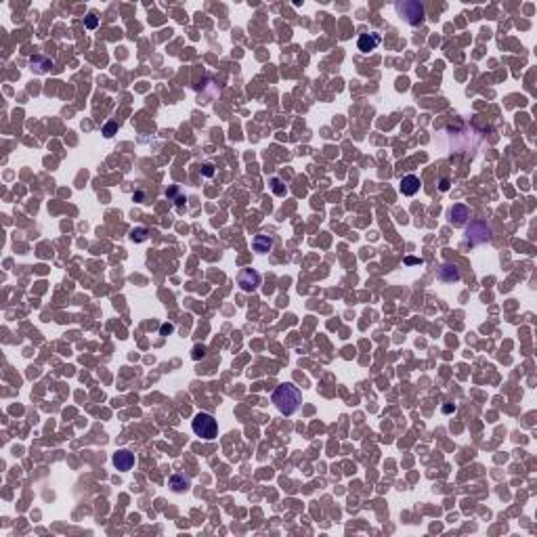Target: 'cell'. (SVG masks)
<instances>
[{
  "label": "cell",
  "mask_w": 537,
  "mask_h": 537,
  "mask_svg": "<svg viewBox=\"0 0 537 537\" xmlns=\"http://www.w3.org/2000/svg\"><path fill=\"white\" fill-rule=\"evenodd\" d=\"M451 412H455L453 405H443V414H451Z\"/></svg>",
  "instance_id": "obj_23"
},
{
  "label": "cell",
  "mask_w": 537,
  "mask_h": 537,
  "mask_svg": "<svg viewBox=\"0 0 537 537\" xmlns=\"http://www.w3.org/2000/svg\"><path fill=\"white\" fill-rule=\"evenodd\" d=\"M437 277L441 279L443 284H455V282H460L462 273H460V266H458V264H453V262H443L441 268H439V273H437Z\"/></svg>",
  "instance_id": "obj_6"
},
{
  "label": "cell",
  "mask_w": 537,
  "mask_h": 537,
  "mask_svg": "<svg viewBox=\"0 0 537 537\" xmlns=\"http://www.w3.org/2000/svg\"><path fill=\"white\" fill-rule=\"evenodd\" d=\"M204 357V346H195V351H193V359H200Z\"/></svg>",
  "instance_id": "obj_20"
},
{
  "label": "cell",
  "mask_w": 537,
  "mask_h": 537,
  "mask_svg": "<svg viewBox=\"0 0 537 537\" xmlns=\"http://www.w3.org/2000/svg\"><path fill=\"white\" fill-rule=\"evenodd\" d=\"M115 132H118V124H115V122H107V124L103 126V135L105 137H113Z\"/></svg>",
  "instance_id": "obj_17"
},
{
  "label": "cell",
  "mask_w": 537,
  "mask_h": 537,
  "mask_svg": "<svg viewBox=\"0 0 537 537\" xmlns=\"http://www.w3.org/2000/svg\"><path fill=\"white\" fill-rule=\"evenodd\" d=\"M420 179L416 177V174H407V177L401 179V193L403 195H416L420 191Z\"/></svg>",
  "instance_id": "obj_11"
},
{
  "label": "cell",
  "mask_w": 537,
  "mask_h": 537,
  "mask_svg": "<svg viewBox=\"0 0 537 537\" xmlns=\"http://www.w3.org/2000/svg\"><path fill=\"white\" fill-rule=\"evenodd\" d=\"M113 466L118 470L126 472V470H130L132 466H135V455L128 451V449H120V451H115L113 453Z\"/></svg>",
  "instance_id": "obj_8"
},
{
  "label": "cell",
  "mask_w": 537,
  "mask_h": 537,
  "mask_svg": "<svg viewBox=\"0 0 537 537\" xmlns=\"http://www.w3.org/2000/svg\"><path fill=\"white\" fill-rule=\"evenodd\" d=\"M271 189H273L275 195H286V185L282 183V179H277V177L271 179Z\"/></svg>",
  "instance_id": "obj_15"
},
{
  "label": "cell",
  "mask_w": 537,
  "mask_h": 537,
  "mask_svg": "<svg viewBox=\"0 0 537 537\" xmlns=\"http://www.w3.org/2000/svg\"><path fill=\"white\" fill-rule=\"evenodd\" d=\"M84 26H86L88 30H95V28L99 26V19H97V15H95V13H88V15H86V19H84Z\"/></svg>",
  "instance_id": "obj_16"
},
{
  "label": "cell",
  "mask_w": 537,
  "mask_h": 537,
  "mask_svg": "<svg viewBox=\"0 0 537 537\" xmlns=\"http://www.w3.org/2000/svg\"><path fill=\"white\" fill-rule=\"evenodd\" d=\"M468 218H470V210H468V206L455 204V206L449 210V223H451L453 227H464L466 223H468Z\"/></svg>",
  "instance_id": "obj_7"
},
{
  "label": "cell",
  "mask_w": 537,
  "mask_h": 537,
  "mask_svg": "<svg viewBox=\"0 0 537 537\" xmlns=\"http://www.w3.org/2000/svg\"><path fill=\"white\" fill-rule=\"evenodd\" d=\"M191 428H193V433L200 437V439H206V441H212L218 433V424H216V420L214 416H210V414H204L200 412L195 418H193V422H191Z\"/></svg>",
  "instance_id": "obj_4"
},
{
  "label": "cell",
  "mask_w": 537,
  "mask_h": 537,
  "mask_svg": "<svg viewBox=\"0 0 537 537\" xmlns=\"http://www.w3.org/2000/svg\"><path fill=\"white\" fill-rule=\"evenodd\" d=\"M172 332H174V325H172V323H164V325L160 328V334H162V336H168V334H172Z\"/></svg>",
  "instance_id": "obj_18"
},
{
  "label": "cell",
  "mask_w": 537,
  "mask_h": 537,
  "mask_svg": "<svg viewBox=\"0 0 537 537\" xmlns=\"http://www.w3.org/2000/svg\"><path fill=\"white\" fill-rule=\"evenodd\" d=\"M147 237H149L147 227H135V229L130 231V239H132L135 243H141V241H145Z\"/></svg>",
  "instance_id": "obj_14"
},
{
  "label": "cell",
  "mask_w": 537,
  "mask_h": 537,
  "mask_svg": "<svg viewBox=\"0 0 537 537\" xmlns=\"http://www.w3.org/2000/svg\"><path fill=\"white\" fill-rule=\"evenodd\" d=\"M30 65H32V72H36V74H46V72H51V69L55 67V61L49 59V57L34 55V57H30Z\"/></svg>",
  "instance_id": "obj_9"
},
{
  "label": "cell",
  "mask_w": 537,
  "mask_h": 537,
  "mask_svg": "<svg viewBox=\"0 0 537 537\" xmlns=\"http://www.w3.org/2000/svg\"><path fill=\"white\" fill-rule=\"evenodd\" d=\"M380 44V34H361L359 40H357V46L361 53H369L373 51L376 46Z\"/></svg>",
  "instance_id": "obj_10"
},
{
  "label": "cell",
  "mask_w": 537,
  "mask_h": 537,
  "mask_svg": "<svg viewBox=\"0 0 537 537\" xmlns=\"http://www.w3.org/2000/svg\"><path fill=\"white\" fill-rule=\"evenodd\" d=\"M252 246H254V252L266 254V252H271V248H273V237H268V235H264V233H260V235L254 237Z\"/></svg>",
  "instance_id": "obj_12"
},
{
  "label": "cell",
  "mask_w": 537,
  "mask_h": 537,
  "mask_svg": "<svg viewBox=\"0 0 537 537\" xmlns=\"http://www.w3.org/2000/svg\"><path fill=\"white\" fill-rule=\"evenodd\" d=\"M491 237H493L491 227L487 223H483V220H472L468 225V229H466L464 241H466V246H483V243L491 241Z\"/></svg>",
  "instance_id": "obj_3"
},
{
  "label": "cell",
  "mask_w": 537,
  "mask_h": 537,
  "mask_svg": "<svg viewBox=\"0 0 537 537\" xmlns=\"http://www.w3.org/2000/svg\"><path fill=\"white\" fill-rule=\"evenodd\" d=\"M273 403L284 416H292L298 412V407L302 403V392L294 384H279L273 390Z\"/></svg>",
  "instance_id": "obj_1"
},
{
  "label": "cell",
  "mask_w": 537,
  "mask_h": 537,
  "mask_svg": "<svg viewBox=\"0 0 537 537\" xmlns=\"http://www.w3.org/2000/svg\"><path fill=\"white\" fill-rule=\"evenodd\" d=\"M439 189H441V191H447V189H449V179H441Z\"/></svg>",
  "instance_id": "obj_21"
},
{
  "label": "cell",
  "mask_w": 537,
  "mask_h": 537,
  "mask_svg": "<svg viewBox=\"0 0 537 537\" xmlns=\"http://www.w3.org/2000/svg\"><path fill=\"white\" fill-rule=\"evenodd\" d=\"M237 286L243 292H254L260 286V273L256 268H241L237 275Z\"/></svg>",
  "instance_id": "obj_5"
},
{
  "label": "cell",
  "mask_w": 537,
  "mask_h": 537,
  "mask_svg": "<svg viewBox=\"0 0 537 537\" xmlns=\"http://www.w3.org/2000/svg\"><path fill=\"white\" fill-rule=\"evenodd\" d=\"M170 487H172L174 493H183V491L189 489V478H187L185 474H172L170 476Z\"/></svg>",
  "instance_id": "obj_13"
},
{
  "label": "cell",
  "mask_w": 537,
  "mask_h": 537,
  "mask_svg": "<svg viewBox=\"0 0 537 537\" xmlns=\"http://www.w3.org/2000/svg\"><path fill=\"white\" fill-rule=\"evenodd\" d=\"M405 262L407 264H422V260H420V258H405Z\"/></svg>",
  "instance_id": "obj_24"
},
{
  "label": "cell",
  "mask_w": 537,
  "mask_h": 537,
  "mask_svg": "<svg viewBox=\"0 0 537 537\" xmlns=\"http://www.w3.org/2000/svg\"><path fill=\"white\" fill-rule=\"evenodd\" d=\"M202 174H204V177H212V174H214V166L212 164H204L202 166Z\"/></svg>",
  "instance_id": "obj_19"
},
{
  "label": "cell",
  "mask_w": 537,
  "mask_h": 537,
  "mask_svg": "<svg viewBox=\"0 0 537 537\" xmlns=\"http://www.w3.org/2000/svg\"><path fill=\"white\" fill-rule=\"evenodd\" d=\"M394 11L405 23H410V26H414V28L422 26L424 19H426L424 5L418 3V0H403V3H396Z\"/></svg>",
  "instance_id": "obj_2"
},
{
  "label": "cell",
  "mask_w": 537,
  "mask_h": 537,
  "mask_svg": "<svg viewBox=\"0 0 537 537\" xmlns=\"http://www.w3.org/2000/svg\"><path fill=\"white\" fill-rule=\"evenodd\" d=\"M132 197H135V202H143V200H145V193H143V191H137Z\"/></svg>",
  "instance_id": "obj_22"
}]
</instances>
